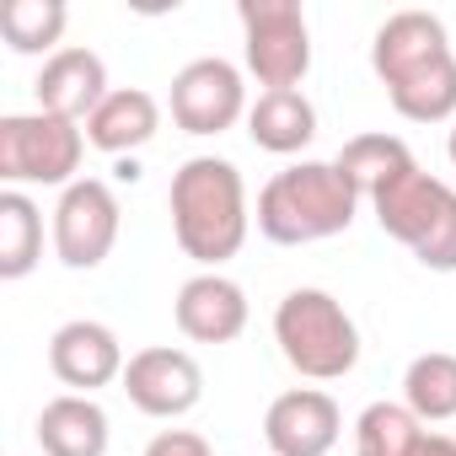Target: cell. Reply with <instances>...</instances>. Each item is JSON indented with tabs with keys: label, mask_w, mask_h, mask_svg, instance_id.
<instances>
[{
	"label": "cell",
	"mask_w": 456,
	"mask_h": 456,
	"mask_svg": "<svg viewBox=\"0 0 456 456\" xmlns=\"http://www.w3.org/2000/svg\"><path fill=\"white\" fill-rule=\"evenodd\" d=\"M86 129L60 113H6L0 118V183L6 188H70L81 183Z\"/></svg>",
	"instance_id": "obj_6"
},
{
	"label": "cell",
	"mask_w": 456,
	"mask_h": 456,
	"mask_svg": "<svg viewBox=\"0 0 456 456\" xmlns=\"http://www.w3.org/2000/svg\"><path fill=\"white\" fill-rule=\"evenodd\" d=\"M248 134L269 156H296L317 140V108L301 86L296 92H258V102L248 108Z\"/></svg>",
	"instance_id": "obj_17"
},
{
	"label": "cell",
	"mask_w": 456,
	"mask_h": 456,
	"mask_svg": "<svg viewBox=\"0 0 456 456\" xmlns=\"http://www.w3.org/2000/svg\"><path fill=\"white\" fill-rule=\"evenodd\" d=\"M145 456H215V451H209V440L193 435V429H161V435L145 445Z\"/></svg>",
	"instance_id": "obj_23"
},
{
	"label": "cell",
	"mask_w": 456,
	"mask_h": 456,
	"mask_svg": "<svg viewBox=\"0 0 456 456\" xmlns=\"http://www.w3.org/2000/svg\"><path fill=\"white\" fill-rule=\"evenodd\" d=\"M403 403L413 408L419 424H445V419H456V354H451V349L413 354L408 370H403Z\"/></svg>",
	"instance_id": "obj_20"
},
{
	"label": "cell",
	"mask_w": 456,
	"mask_h": 456,
	"mask_svg": "<svg viewBox=\"0 0 456 456\" xmlns=\"http://www.w3.org/2000/svg\"><path fill=\"white\" fill-rule=\"evenodd\" d=\"M124 365H129L124 360V344H118V333L108 322L76 317V322L54 328V338H49V370L70 392H81V397H92L108 381H124Z\"/></svg>",
	"instance_id": "obj_12"
},
{
	"label": "cell",
	"mask_w": 456,
	"mask_h": 456,
	"mask_svg": "<svg viewBox=\"0 0 456 456\" xmlns=\"http://www.w3.org/2000/svg\"><path fill=\"white\" fill-rule=\"evenodd\" d=\"M237 118H248V81L232 60L204 54L172 76V124L183 134H225Z\"/></svg>",
	"instance_id": "obj_8"
},
{
	"label": "cell",
	"mask_w": 456,
	"mask_h": 456,
	"mask_svg": "<svg viewBox=\"0 0 456 456\" xmlns=\"http://www.w3.org/2000/svg\"><path fill=\"white\" fill-rule=\"evenodd\" d=\"M124 392L145 419H183L199 408L204 397V370L188 349L172 344H151L140 354H129L124 365Z\"/></svg>",
	"instance_id": "obj_10"
},
{
	"label": "cell",
	"mask_w": 456,
	"mask_h": 456,
	"mask_svg": "<svg viewBox=\"0 0 456 456\" xmlns=\"http://www.w3.org/2000/svg\"><path fill=\"white\" fill-rule=\"evenodd\" d=\"M44 258V209L22 193H0V280H28Z\"/></svg>",
	"instance_id": "obj_18"
},
{
	"label": "cell",
	"mask_w": 456,
	"mask_h": 456,
	"mask_svg": "<svg viewBox=\"0 0 456 456\" xmlns=\"http://www.w3.org/2000/svg\"><path fill=\"white\" fill-rule=\"evenodd\" d=\"M242 54L264 92H296L312 70V28L296 0H242Z\"/></svg>",
	"instance_id": "obj_7"
},
{
	"label": "cell",
	"mask_w": 456,
	"mask_h": 456,
	"mask_svg": "<svg viewBox=\"0 0 456 456\" xmlns=\"http://www.w3.org/2000/svg\"><path fill=\"white\" fill-rule=\"evenodd\" d=\"M344 435V413L322 387H290L264 413L269 456H328Z\"/></svg>",
	"instance_id": "obj_11"
},
{
	"label": "cell",
	"mask_w": 456,
	"mask_h": 456,
	"mask_svg": "<svg viewBox=\"0 0 456 456\" xmlns=\"http://www.w3.org/2000/svg\"><path fill=\"white\" fill-rule=\"evenodd\" d=\"M33 92H38V113H60V118H70V124H86V118L102 108V97H108L113 86H108L102 54H92V49H81V44H65L60 54L44 60Z\"/></svg>",
	"instance_id": "obj_14"
},
{
	"label": "cell",
	"mask_w": 456,
	"mask_h": 456,
	"mask_svg": "<svg viewBox=\"0 0 456 456\" xmlns=\"http://www.w3.org/2000/svg\"><path fill=\"white\" fill-rule=\"evenodd\" d=\"M167 209H172V237L177 248L209 274L225 258H237L248 242V183L237 172V161L225 156H188L172 172L167 188Z\"/></svg>",
	"instance_id": "obj_2"
},
{
	"label": "cell",
	"mask_w": 456,
	"mask_h": 456,
	"mask_svg": "<svg viewBox=\"0 0 456 456\" xmlns=\"http://www.w3.org/2000/svg\"><path fill=\"white\" fill-rule=\"evenodd\" d=\"M274 344L285 365L306 381H338L360 365V328L338 296L301 285L274 306Z\"/></svg>",
	"instance_id": "obj_5"
},
{
	"label": "cell",
	"mask_w": 456,
	"mask_h": 456,
	"mask_svg": "<svg viewBox=\"0 0 456 456\" xmlns=\"http://www.w3.org/2000/svg\"><path fill=\"white\" fill-rule=\"evenodd\" d=\"M445 156L456 161V124H451V134H445Z\"/></svg>",
	"instance_id": "obj_25"
},
{
	"label": "cell",
	"mask_w": 456,
	"mask_h": 456,
	"mask_svg": "<svg viewBox=\"0 0 456 456\" xmlns=\"http://www.w3.org/2000/svg\"><path fill=\"white\" fill-rule=\"evenodd\" d=\"M333 167L354 183V193L370 204L397 172H408L413 167V151L397 140V134H354V140H344V151L333 156Z\"/></svg>",
	"instance_id": "obj_19"
},
{
	"label": "cell",
	"mask_w": 456,
	"mask_h": 456,
	"mask_svg": "<svg viewBox=\"0 0 456 456\" xmlns=\"http://www.w3.org/2000/svg\"><path fill=\"white\" fill-rule=\"evenodd\" d=\"M360 193L354 183L333 167V161H290L280 167L264 193H258V232L280 248H306V242H328L338 232H349L360 215Z\"/></svg>",
	"instance_id": "obj_3"
},
{
	"label": "cell",
	"mask_w": 456,
	"mask_h": 456,
	"mask_svg": "<svg viewBox=\"0 0 456 456\" xmlns=\"http://www.w3.org/2000/svg\"><path fill=\"white\" fill-rule=\"evenodd\" d=\"M376 225L403 242L424 269L435 274H456V188L429 177L419 161L408 172H397L376 199H370Z\"/></svg>",
	"instance_id": "obj_4"
},
{
	"label": "cell",
	"mask_w": 456,
	"mask_h": 456,
	"mask_svg": "<svg viewBox=\"0 0 456 456\" xmlns=\"http://www.w3.org/2000/svg\"><path fill=\"white\" fill-rule=\"evenodd\" d=\"M172 317H177V333L193 338V344H232L248 333V290L237 280H225L220 269L209 274H193L183 280L177 301H172Z\"/></svg>",
	"instance_id": "obj_13"
},
{
	"label": "cell",
	"mask_w": 456,
	"mask_h": 456,
	"mask_svg": "<svg viewBox=\"0 0 456 456\" xmlns=\"http://www.w3.org/2000/svg\"><path fill=\"white\" fill-rule=\"evenodd\" d=\"M424 440V424L408 403H370L354 419V456H413Z\"/></svg>",
	"instance_id": "obj_22"
},
{
	"label": "cell",
	"mask_w": 456,
	"mask_h": 456,
	"mask_svg": "<svg viewBox=\"0 0 456 456\" xmlns=\"http://www.w3.org/2000/svg\"><path fill=\"white\" fill-rule=\"evenodd\" d=\"M118 225H124V209H118V193L102 177L70 183L54 204V253H60V264L65 269L108 264L113 242H118Z\"/></svg>",
	"instance_id": "obj_9"
},
{
	"label": "cell",
	"mask_w": 456,
	"mask_h": 456,
	"mask_svg": "<svg viewBox=\"0 0 456 456\" xmlns=\"http://www.w3.org/2000/svg\"><path fill=\"white\" fill-rule=\"evenodd\" d=\"M413 456H456V440H451V435H424Z\"/></svg>",
	"instance_id": "obj_24"
},
{
	"label": "cell",
	"mask_w": 456,
	"mask_h": 456,
	"mask_svg": "<svg viewBox=\"0 0 456 456\" xmlns=\"http://www.w3.org/2000/svg\"><path fill=\"white\" fill-rule=\"evenodd\" d=\"M70 6L65 0H6L0 6V38L12 54H60Z\"/></svg>",
	"instance_id": "obj_21"
},
{
	"label": "cell",
	"mask_w": 456,
	"mask_h": 456,
	"mask_svg": "<svg viewBox=\"0 0 456 456\" xmlns=\"http://www.w3.org/2000/svg\"><path fill=\"white\" fill-rule=\"evenodd\" d=\"M370 70L408 124H456V54L435 12H392L370 38Z\"/></svg>",
	"instance_id": "obj_1"
},
{
	"label": "cell",
	"mask_w": 456,
	"mask_h": 456,
	"mask_svg": "<svg viewBox=\"0 0 456 456\" xmlns=\"http://www.w3.org/2000/svg\"><path fill=\"white\" fill-rule=\"evenodd\" d=\"M86 129V145H97L102 156H129L140 145L156 140L161 129V102L145 92V86H113L102 97V108L81 124Z\"/></svg>",
	"instance_id": "obj_15"
},
{
	"label": "cell",
	"mask_w": 456,
	"mask_h": 456,
	"mask_svg": "<svg viewBox=\"0 0 456 456\" xmlns=\"http://www.w3.org/2000/svg\"><path fill=\"white\" fill-rule=\"evenodd\" d=\"M108 408L81 392H60L38 413V445L44 456H108Z\"/></svg>",
	"instance_id": "obj_16"
}]
</instances>
